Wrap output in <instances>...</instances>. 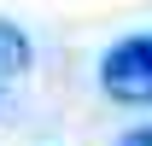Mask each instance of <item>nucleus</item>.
<instances>
[{
  "label": "nucleus",
  "mask_w": 152,
  "mask_h": 146,
  "mask_svg": "<svg viewBox=\"0 0 152 146\" xmlns=\"http://www.w3.org/2000/svg\"><path fill=\"white\" fill-rule=\"evenodd\" d=\"M99 88L117 105H152V35H129L99 58Z\"/></svg>",
  "instance_id": "nucleus-1"
},
{
  "label": "nucleus",
  "mask_w": 152,
  "mask_h": 146,
  "mask_svg": "<svg viewBox=\"0 0 152 146\" xmlns=\"http://www.w3.org/2000/svg\"><path fill=\"white\" fill-rule=\"evenodd\" d=\"M29 64H35L29 35H23L18 23L0 18V88H6V82H23V76H29Z\"/></svg>",
  "instance_id": "nucleus-2"
},
{
  "label": "nucleus",
  "mask_w": 152,
  "mask_h": 146,
  "mask_svg": "<svg viewBox=\"0 0 152 146\" xmlns=\"http://www.w3.org/2000/svg\"><path fill=\"white\" fill-rule=\"evenodd\" d=\"M117 146H152V123H140V128H123V134H117Z\"/></svg>",
  "instance_id": "nucleus-3"
}]
</instances>
